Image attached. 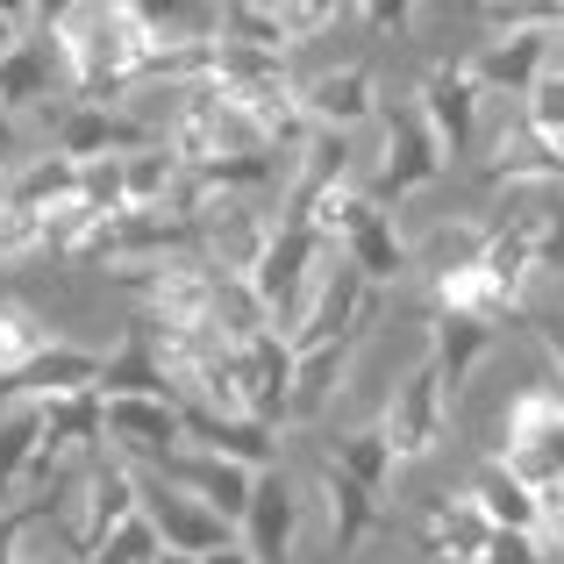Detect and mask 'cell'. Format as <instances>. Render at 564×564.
<instances>
[{
  "mask_svg": "<svg viewBox=\"0 0 564 564\" xmlns=\"http://www.w3.org/2000/svg\"><path fill=\"white\" fill-rule=\"evenodd\" d=\"M65 564H94V551L115 536L122 522H137L143 514V479H137V465L129 457H86V471H79V486H72V500L65 508Z\"/></svg>",
  "mask_w": 564,
  "mask_h": 564,
  "instance_id": "obj_1",
  "label": "cell"
},
{
  "mask_svg": "<svg viewBox=\"0 0 564 564\" xmlns=\"http://www.w3.org/2000/svg\"><path fill=\"white\" fill-rule=\"evenodd\" d=\"M322 258H329V243H322L301 215H279L272 221V243H264L258 264H250V293H258L264 322H272L279 336H293V322L307 315V293L322 286V279H315Z\"/></svg>",
  "mask_w": 564,
  "mask_h": 564,
  "instance_id": "obj_2",
  "label": "cell"
},
{
  "mask_svg": "<svg viewBox=\"0 0 564 564\" xmlns=\"http://www.w3.org/2000/svg\"><path fill=\"white\" fill-rule=\"evenodd\" d=\"M508 429V471L529 486H557L564 479V393L557 386H522L500 414Z\"/></svg>",
  "mask_w": 564,
  "mask_h": 564,
  "instance_id": "obj_3",
  "label": "cell"
},
{
  "mask_svg": "<svg viewBox=\"0 0 564 564\" xmlns=\"http://www.w3.org/2000/svg\"><path fill=\"white\" fill-rule=\"evenodd\" d=\"M486 186H500V193H543V200L564 186V151H557L551 137L529 129L522 100L494 115V137H486Z\"/></svg>",
  "mask_w": 564,
  "mask_h": 564,
  "instance_id": "obj_4",
  "label": "cell"
},
{
  "mask_svg": "<svg viewBox=\"0 0 564 564\" xmlns=\"http://www.w3.org/2000/svg\"><path fill=\"white\" fill-rule=\"evenodd\" d=\"M379 429H386V443H393V465H422V457L443 451V436H451V393H443V379H436L429 358L393 386Z\"/></svg>",
  "mask_w": 564,
  "mask_h": 564,
  "instance_id": "obj_5",
  "label": "cell"
},
{
  "mask_svg": "<svg viewBox=\"0 0 564 564\" xmlns=\"http://www.w3.org/2000/svg\"><path fill=\"white\" fill-rule=\"evenodd\" d=\"M479 72H471V57H443V65L422 72V94H414V108H422L429 137L443 143V158H471L479 151Z\"/></svg>",
  "mask_w": 564,
  "mask_h": 564,
  "instance_id": "obj_6",
  "label": "cell"
},
{
  "mask_svg": "<svg viewBox=\"0 0 564 564\" xmlns=\"http://www.w3.org/2000/svg\"><path fill=\"white\" fill-rule=\"evenodd\" d=\"M443 172V143L429 137V122H422V108L414 100H400V108H386V151H379V172H372V200L393 215L408 193H422L429 180Z\"/></svg>",
  "mask_w": 564,
  "mask_h": 564,
  "instance_id": "obj_7",
  "label": "cell"
},
{
  "mask_svg": "<svg viewBox=\"0 0 564 564\" xmlns=\"http://www.w3.org/2000/svg\"><path fill=\"white\" fill-rule=\"evenodd\" d=\"M158 129L137 122L129 108H86V100H65V115H57L51 129V151L72 158V165H108V158H137L151 151Z\"/></svg>",
  "mask_w": 564,
  "mask_h": 564,
  "instance_id": "obj_8",
  "label": "cell"
},
{
  "mask_svg": "<svg viewBox=\"0 0 564 564\" xmlns=\"http://www.w3.org/2000/svg\"><path fill=\"white\" fill-rule=\"evenodd\" d=\"M100 400H108V443H115V457L158 471L172 451H186L180 400H158V393H100Z\"/></svg>",
  "mask_w": 564,
  "mask_h": 564,
  "instance_id": "obj_9",
  "label": "cell"
},
{
  "mask_svg": "<svg viewBox=\"0 0 564 564\" xmlns=\"http://www.w3.org/2000/svg\"><path fill=\"white\" fill-rule=\"evenodd\" d=\"M158 479L165 486H180V494H193L207 514H221V522H243V508H250V486H258V471L250 465H236V457H215V451H172L165 465H158Z\"/></svg>",
  "mask_w": 564,
  "mask_h": 564,
  "instance_id": "obj_10",
  "label": "cell"
},
{
  "mask_svg": "<svg viewBox=\"0 0 564 564\" xmlns=\"http://www.w3.org/2000/svg\"><path fill=\"white\" fill-rule=\"evenodd\" d=\"M557 43H564V29H494V43L471 57V72H479L486 94L529 100V86H536L543 65L557 57Z\"/></svg>",
  "mask_w": 564,
  "mask_h": 564,
  "instance_id": "obj_11",
  "label": "cell"
},
{
  "mask_svg": "<svg viewBox=\"0 0 564 564\" xmlns=\"http://www.w3.org/2000/svg\"><path fill=\"white\" fill-rule=\"evenodd\" d=\"M243 551L258 564H293V536H301V508H293V479L279 465L258 471L250 486V508H243Z\"/></svg>",
  "mask_w": 564,
  "mask_h": 564,
  "instance_id": "obj_12",
  "label": "cell"
},
{
  "mask_svg": "<svg viewBox=\"0 0 564 564\" xmlns=\"http://www.w3.org/2000/svg\"><path fill=\"white\" fill-rule=\"evenodd\" d=\"M100 372H108V358H94V350H79V344H51L29 372H14L0 386V400L43 408V400H65V393H100Z\"/></svg>",
  "mask_w": 564,
  "mask_h": 564,
  "instance_id": "obj_13",
  "label": "cell"
},
{
  "mask_svg": "<svg viewBox=\"0 0 564 564\" xmlns=\"http://www.w3.org/2000/svg\"><path fill=\"white\" fill-rule=\"evenodd\" d=\"M180 422H186V443L193 451H215V457H236V465L264 471L279 457V436L243 414H221V408H200V400H180Z\"/></svg>",
  "mask_w": 564,
  "mask_h": 564,
  "instance_id": "obj_14",
  "label": "cell"
},
{
  "mask_svg": "<svg viewBox=\"0 0 564 564\" xmlns=\"http://www.w3.org/2000/svg\"><path fill=\"white\" fill-rule=\"evenodd\" d=\"M143 514H151L158 543L165 551H186V557H207L229 543V522L221 514H207L193 494H180V486H143Z\"/></svg>",
  "mask_w": 564,
  "mask_h": 564,
  "instance_id": "obj_15",
  "label": "cell"
},
{
  "mask_svg": "<svg viewBox=\"0 0 564 564\" xmlns=\"http://www.w3.org/2000/svg\"><path fill=\"white\" fill-rule=\"evenodd\" d=\"M301 100H307V122L315 129L350 137V129L379 108V79H372V65H336V72H322L315 86H301Z\"/></svg>",
  "mask_w": 564,
  "mask_h": 564,
  "instance_id": "obj_16",
  "label": "cell"
},
{
  "mask_svg": "<svg viewBox=\"0 0 564 564\" xmlns=\"http://www.w3.org/2000/svg\"><path fill=\"white\" fill-rule=\"evenodd\" d=\"M486 543H494V522L471 500H429V514H422V557L429 564H479Z\"/></svg>",
  "mask_w": 564,
  "mask_h": 564,
  "instance_id": "obj_17",
  "label": "cell"
},
{
  "mask_svg": "<svg viewBox=\"0 0 564 564\" xmlns=\"http://www.w3.org/2000/svg\"><path fill=\"white\" fill-rule=\"evenodd\" d=\"M429 336H436V344H429V365H436L443 393H451V408H457L471 365L494 350V322H479V315H429Z\"/></svg>",
  "mask_w": 564,
  "mask_h": 564,
  "instance_id": "obj_18",
  "label": "cell"
},
{
  "mask_svg": "<svg viewBox=\"0 0 564 564\" xmlns=\"http://www.w3.org/2000/svg\"><path fill=\"white\" fill-rule=\"evenodd\" d=\"M322 500H329V543H336V551H358V543L386 522L372 486H358L344 465H329V457H322Z\"/></svg>",
  "mask_w": 564,
  "mask_h": 564,
  "instance_id": "obj_19",
  "label": "cell"
},
{
  "mask_svg": "<svg viewBox=\"0 0 564 564\" xmlns=\"http://www.w3.org/2000/svg\"><path fill=\"white\" fill-rule=\"evenodd\" d=\"M137 29L172 51V43H215L221 36V0H129Z\"/></svg>",
  "mask_w": 564,
  "mask_h": 564,
  "instance_id": "obj_20",
  "label": "cell"
},
{
  "mask_svg": "<svg viewBox=\"0 0 564 564\" xmlns=\"http://www.w3.org/2000/svg\"><path fill=\"white\" fill-rule=\"evenodd\" d=\"M471 508L486 514V522L494 529H514V536H536V486L529 479H514L508 471V457H500V465H479L471 471Z\"/></svg>",
  "mask_w": 564,
  "mask_h": 564,
  "instance_id": "obj_21",
  "label": "cell"
},
{
  "mask_svg": "<svg viewBox=\"0 0 564 564\" xmlns=\"http://www.w3.org/2000/svg\"><path fill=\"white\" fill-rule=\"evenodd\" d=\"M51 86H65V72H57V51H51V43H22V51L0 57V115L43 108V100H51Z\"/></svg>",
  "mask_w": 564,
  "mask_h": 564,
  "instance_id": "obj_22",
  "label": "cell"
},
{
  "mask_svg": "<svg viewBox=\"0 0 564 564\" xmlns=\"http://www.w3.org/2000/svg\"><path fill=\"white\" fill-rule=\"evenodd\" d=\"M329 465H344L358 486H372V494L386 500V479H393V443H386V429H350V436L329 443Z\"/></svg>",
  "mask_w": 564,
  "mask_h": 564,
  "instance_id": "obj_23",
  "label": "cell"
},
{
  "mask_svg": "<svg viewBox=\"0 0 564 564\" xmlns=\"http://www.w3.org/2000/svg\"><path fill=\"white\" fill-rule=\"evenodd\" d=\"M36 457H43V408H14L0 422V500L36 471Z\"/></svg>",
  "mask_w": 564,
  "mask_h": 564,
  "instance_id": "obj_24",
  "label": "cell"
},
{
  "mask_svg": "<svg viewBox=\"0 0 564 564\" xmlns=\"http://www.w3.org/2000/svg\"><path fill=\"white\" fill-rule=\"evenodd\" d=\"M51 344H57V336L43 329L22 301H0V386H8L14 372H29V365H36Z\"/></svg>",
  "mask_w": 564,
  "mask_h": 564,
  "instance_id": "obj_25",
  "label": "cell"
},
{
  "mask_svg": "<svg viewBox=\"0 0 564 564\" xmlns=\"http://www.w3.org/2000/svg\"><path fill=\"white\" fill-rule=\"evenodd\" d=\"M180 172H186V165L165 151V143H151V151L122 158V193H129V207H165L172 186H180Z\"/></svg>",
  "mask_w": 564,
  "mask_h": 564,
  "instance_id": "obj_26",
  "label": "cell"
},
{
  "mask_svg": "<svg viewBox=\"0 0 564 564\" xmlns=\"http://www.w3.org/2000/svg\"><path fill=\"white\" fill-rule=\"evenodd\" d=\"M344 8H350V0H272V22H279V36H286V51H293V43L329 36Z\"/></svg>",
  "mask_w": 564,
  "mask_h": 564,
  "instance_id": "obj_27",
  "label": "cell"
},
{
  "mask_svg": "<svg viewBox=\"0 0 564 564\" xmlns=\"http://www.w3.org/2000/svg\"><path fill=\"white\" fill-rule=\"evenodd\" d=\"M522 115H529V129H536V137H551L557 151H564V57H551V65H543V79L529 86Z\"/></svg>",
  "mask_w": 564,
  "mask_h": 564,
  "instance_id": "obj_28",
  "label": "cell"
},
{
  "mask_svg": "<svg viewBox=\"0 0 564 564\" xmlns=\"http://www.w3.org/2000/svg\"><path fill=\"white\" fill-rule=\"evenodd\" d=\"M36 250H43V215L0 193V264H14V258H36Z\"/></svg>",
  "mask_w": 564,
  "mask_h": 564,
  "instance_id": "obj_29",
  "label": "cell"
},
{
  "mask_svg": "<svg viewBox=\"0 0 564 564\" xmlns=\"http://www.w3.org/2000/svg\"><path fill=\"white\" fill-rule=\"evenodd\" d=\"M165 557V543H158V529H151V514H137V522H122L108 543L94 551V564H158Z\"/></svg>",
  "mask_w": 564,
  "mask_h": 564,
  "instance_id": "obj_30",
  "label": "cell"
},
{
  "mask_svg": "<svg viewBox=\"0 0 564 564\" xmlns=\"http://www.w3.org/2000/svg\"><path fill=\"white\" fill-rule=\"evenodd\" d=\"M57 500H65V486H51V494H29V500H14V508H0V564H14V543H22L29 529L43 522V514H57Z\"/></svg>",
  "mask_w": 564,
  "mask_h": 564,
  "instance_id": "obj_31",
  "label": "cell"
},
{
  "mask_svg": "<svg viewBox=\"0 0 564 564\" xmlns=\"http://www.w3.org/2000/svg\"><path fill=\"white\" fill-rule=\"evenodd\" d=\"M522 329L543 344V358H551V372H557V393H564V307H529Z\"/></svg>",
  "mask_w": 564,
  "mask_h": 564,
  "instance_id": "obj_32",
  "label": "cell"
},
{
  "mask_svg": "<svg viewBox=\"0 0 564 564\" xmlns=\"http://www.w3.org/2000/svg\"><path fill=\"white\" fill-rule=\"evenodd\" d=\"M536 543L543 551H564V479L536 486Z\"/></svg>",
  "mask_w": 564,
  "mask_h": 564,
  "instance_id": "obj_33",
  "label": "cell"
},
{
  "mask_svg": "<svg viewBox=\"0 0 564 564\" xmlns=\"http://www.w3.org/2000/svg\"><path fill=\"white\" fill-rule=\"evenodd\" d=\"M479 564H543V543L536 536H514V529H494V543H486Z\"/></svg>",
  "mask_w": 564,
  "mask_h": 564,
  "instance_id": "obj_34",
  "label": "cell"
},
{
  "mask_svg": "<svg viewBox=\"0 0 564 564\" xmlns=\"http://www.w3.org/2000/svg\"><path fill=\"white\" fill-rule=\"evenodd\" d=\"M358 8H365L372 29H408L414 22V0H358Z\"/></svg>",
  "mask_w": 564,
  "mask_h": 564,
  "instance_id": "obj_35",
  "label": "cell"
},
{
  "mask_svg": "<svg viewBox=\"0 0 564 564\" xmlns=\"http://www.w3.org/2000/svg\"><path fill=\"white\" fill-rule=\"evenodd\" d=\"M79 8H86V0H36V22H43V29H65Z\"/></svg>",
  "mask_w": 564,
  "mask_h": 564,
  "instance_id": "obj_36",
  "label": "cell"
},
{
  "mask_svg": "<svg viewBox=\"0 0 564 564\" xmlns=\"http://www.w3.org/2000/svg\"><path fill=\"white\" fill-rule=\"evenodd\" d=\"M200 564H258V557H250V551H243V543H221V551H207Z\"/></svg>",
  "mask_w": 564,
  "mask_h": 564,
  "instance_id": "obj_37",
  "label": "cell"
},
{
  "mask_svg": "<svg viewBox=\"0 0 564 564\" xmlns=\"http://www.w3.org/2000/svg\"><path fill=\"white\" fill-rule=\"evenodd\" d=\"M0 14H8V22H22V29H29V22H36V0H0Z\"/></svg>",
  "mask_w": 564,
  "mask_h": 564,
  "instance_id": "obj_38",
  "label": "cell"
},
{
  "mask_svg": "<svg viewBox=\"0 0 564 564\" xmlns=\"http://www.w3.org/2000/svg\"><path fill=\"white\" fill-rule=\"evenodd\" d=\"M158 564H200V557H186V551H165V557H158Z\"/></svg>",
  "mask_w": 564,
  "mask_h": 564,
  "instance_id": "obj_39",
  "label": "cell"
},
{
  "mask_svg": "<svg viewBox=\"0 0 564 564\" xmlns=\"http://www.w3.org/2000/svg\"><path fill=\"white\" fill-rule=\"evenodd\" d=\"M94 8H115V14H129V0H94Z\"/></svg>",
  "mask_w": 564,
  "mask_h": 564,
  "instance_id": "obj_40",
  "label": "cell"
}]
</instances>
